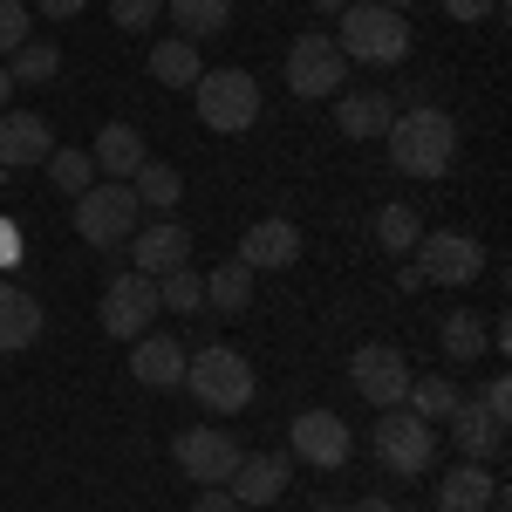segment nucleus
I'll return each mask as SVG.
<instances>
[{"label": "nucleus", "mask_w": 512, "mask_h": 512, "mask_svg": "<svg viewBox=\"0 0 512 512\" xmlns=\"http://www.w3.org/2000/svg\"><path fill=\"white\" fill-rule=\"evenodd\" d=\"M158 301L171 315H198V308H205V280H198L192 267H171V274H158Z\"/></svg>", "instance_id": "nucleus-31"}, {"label": "nucleus", "mask_w": 512, "mask_h": 512, "mask_svg": "<svg viewBox=\"0 0 512 512\" xmlns=\"http://www.w3.org/2000/svg\"><path fill=\"white\" fill-rule=\"evenodd\" d=\"M315 7H321V14H342V7H349V0H315Z\"/></svg>", "instance_id": "nucleus-40"}, {"label": "nucleus", "mask_w": 512, "mask_h": 512, "mask_svg": "<svg viewBox=\"0 0 512 512\" xmlns=\"http://www.w3.org/2000/svg\"><path fill=\"white\" fill-rule=\"evenodd\" d=\"M287 444H294V458H308V465H321V472H342L355 451L349 424L335 417V410H301L294 424H287Z\"/></svg>", "instance_id": "nucleus-11"}, {"label": "nucleus", "mask_w": 512, "mask_h": 512, "mask_svg": "<svg viewBox=\"0 0 512 512\" xmlns=\"http://www.w3.org/2000/svg\"><path fill=\"white\" fill-rule=\"evenodd\" d=\"M437 349H444V362H458V369L478 362V355L492 349V342H485V321L465 315V308H458V315H444V321H437Z\"/></svg>", "instance_id": "nucleus-25"}, {"label": "nucleus", "mask_w": 512, "mask_h": 512, "mask_svg": "<svg viewBox=\"0 0 512 512\" xmlns=\"http://www.w3.org/2000/svg\"><path fill=\"white\" fill-rule=\"evenodd\" d=\"M472 403L485 410V417H492V424H499V431H506V417H512V390H506V376H492V383H485Z\"/></svg>", "instance_id": "nucleus-35"}, {"label": "nucleus", "mask_w": 512, "mask_h": 512, "mask_svg": "<svg viewBox=\"0 0 512 512\" xmlns=\"http://www.w3.org/2000/svg\"><path fill=\"white\" fill-rule=\"evenodd\" d=\"M444 424H451V444H458V458H472V465H485V458L506 444V431H499V424L478 410L472 396H458V410H451Z\"/></svg>", "instance_id": "nucleus-19"}, {"label": "nucleus", "mask_w": 512, "mask_h": 512, "mask_svg": "<svg viewBox=\"0 0 512 512\" xmlns=\"http://www.w3.org/2000/svg\"><path fill=\"white\" fill-rule=\"evenodd\" d=\"M164 301H158V280L151 274H117L110 287H103V328L117 335V342H137L144 328H151V315H158Z\"/></svg>", "instance_id": "nucleus-9"}, {"label": "nucleus", "mask_w": 512, "mask_h": 512, "mask_svg": "<svg viewBox=\"0 0 512 512\" xmlns=\"http://www.w3.org/2000/svg\"><path fill=\"white\" fill-rule=\"evenodd\" d=\"M171 458H178V472L198 478V485H226L233 478V465L246 458L239 451L233 431H212V424H198V431H185L178 444H171Z\"/></svg>", "instance_id": "nucleus-10"}, {"label": "nucleus", "mask_w": 512, "mask_h": 512, "mask_svg": "<svg viewBox=\"0 0 512 512\" xmlns=\"http://www.w3.org/2000/svg\"><path fill=\"white\" fill-rule=\"evenodd\" d=\"M130 376H137L144 390H178V383H185V349H178L171 335H137Z\"/></svg>", "instance_id": "nucleus-17"}, {"label": "nucleus", "mask_w": 512, "mask_h": 512, "mask_svg": "<svg viewBox=\"0 0 512 512\" xmlns=\"http://www.w3.org/2000/svg\"><path fill=\"white\" fill-rule=\"evenodd\" d=\"M130 192H137V205H178V192H185V178L171 171V164H137V178H130Z\"/></svg>", "instance_id": "nucleus-29"}, {"label": "nucleus", "mask_w": 512, "mask_h": 512, "mask_svg": "<svg viewBox=\"0 0 512 512\" xmlns=\"http://www.w3.org/2000/svg\"><path fill=\"white\" fill-rule=\"evenodd\" d=\"M192 96H198V123L219 130V137H239V130L260 123V82L246 69H205L192 82Z\"/></svg>", "instance_id": "nucleus-5"}, {"label": "nucleus", "mask_w": 512, "mask_h": 512, "mask_svg": "<svg viewBox=\"0 0 512 512\" xmlns=\"http://www.w3.org/2000/svg\"><path fill=\"white\" fill-rule=\"evenodd\" d=\"M7 96H14V82H7V69H0V110H7Z\"/></svg>", "instance_id": "nucleus-41"}, {"label": "nucleus", "mask_w": 512, "mask_h": 512, "mask_svg": "<svg viewBox=\"0 0 512 512\" xmlns=\"http://www.w3.org/2000/svg\"><path fill=\"white\" fill-rule=\"evenodd\" d=\"M239 260H246V267H267V274L294 267V260H301V226H294V219H260V226H246Z\"/></svg>", "instance_id": "nucleus-16"}, {"label": "nucleus", "mask_w": 512, "mask_h": 512, "mask_svg": "<svg viewBox=\"0 0 512 512\" xmlns=\"http://www.w3.org/2000/svg\"><path fill=\"white\" fill-rule=\"evenodd\" d=\"M349 82V55L335 48V35H301L287 48V89L308 103V96H342Z\"/></svg>", "instance_id": "nucleus-7"}, {"label": "nucleus", "mask_w": 512, "mask_h": 512, "mask_svg": "<svg viewBox=\"0 0 512 512\" xmlns=\"http://www.w3.org/2000/svg\"><path fill=\"white\" fill-rule=\"evenodd\" d=\"M55 76H62V48L55 41H21L14 62H7V82H28V89L35 82H55Z\"/></svg>", "instance_id": "nucleus-27"}, {"label": "nucleus", "mask_w": 512, "mask_h": 512, "mask_svg": "<svg viewBox=\"0 0 512 512\" xmlns=\"http://www.w3.org/2000/svg\"><path fill=\"white\" fill-rule=\"evenodd\" d=\"M458 158V123L444 110H396L390 123V164L403 178H444Z\"/></svg>", "instance_id": "nucleus-1"}, {"label": "nucleus", "mask_w": 512, "mask_h": 512, "mask_svg": "<svg viewBox=\"0 0 512 512\" xmlns=\"http://www.w3.org/2000/svg\"><path fill=\"white\" fill-rule=\"evenodd\" d=\"M164 14V0H110V21H117L123 35H151Z\"/></svg>", "instance_id": "nucleus-33"}, {"label": "nucleus", "mask_w": 512, "mask_h": 512, "mask_svg": "<svg viewBox=\"0 0 512 512\" xmlns=\"http://www.w3.org/2000/svg\"><path fill=\"white\" fill-rule=\"evenodd\" d=\"M478 267H485V246L472 233H424L417 239V280H437V287H472Z\"/></svg>", "instance_id": "nucleus-8"}, {"label": "nucleus", "mask_w": 512, "mask_h": 512, "mask_svg": "<svg viewBox=\"0 0 512 512\" xmlns=\"http://www.w3.org/2000/svg\"><path fill=\"white\" fill-rule=\"evenodd\" d=\"M28 41V7L21 0H0V55H14Z\"/></svg>", "instance_id": "nucleus-34"}, {"label": "nucleus", "mask_w": 512, "mask_h": 512, "mask_svg": "<svg viewBox=\"0 0 512 512\" xmlns=\"http://www.w3.org/2000/svg\"><path fill=\"white\" fill-rule=\"evenodd\" d=\"M376 7H396V14H403V7H410V0H376Z\"/></svg>", "instance_id": "nucleus-42"}, {"label": "nucleus", "mask_w": 512, "mask_h": 512, "mask_svg": "<svg viewBox=\"0 0 512 512\" xmlns=\"http://www.w3.org/2000/svg\"><path fill=\"white\" fill-rule=\"evenodd\" d=\"M376 239H383V253H410L417 246V205H383L376 212Z\"/></svg>", "instance_id": "nucleus-32"}, {"label": "nucleus", "mask_w": 512, "mask_h": 512, "mask_svg": "<svg viewBox=\"0 0 512 512\" xmlns=\"http://www.w3.org/2000/svg\"><path fill=\"white\" fill-rule=\"evenodd\" d=\"M48 178H55L69 198H82L89 185H96V158H89V151H62V144H55V151H48Z\"/></svg>", "instance_id": "nucleus-30"}, {"label": "nucleus", "mask_w": 512, "mask_h": 512, "mask_svg": "<svg viewBox=\"0 0 512 512\" xmlns=\"http://www.w3.org/2000/svg\"><path fill=\"white\" fill-rule=\"evenodd\" d=\"M89 158H96V171H110L117 185H130V178H137V164H144V137H137L130 123H103Z\"/></svg>", "instance_id": "nucleus-22"}, {"label": "nucleus", "mask_w": 512, "mask_h": 512, "mask_svg": "<svg viewBox=\"0 0 512 512\" xmlns=\"http://www.w3.org/2000/svg\"><path fill=\"white\" fill-rule=\"evenodd\" d=\"M349 512H396L390 499H362V506H349Z\"/></svg>", "instance_id": "nucleus-39"}, {"label": "nucleus", "mask_w": 512, "mask_h": 512, "mask_svg": "<svg viewBox=\"0 0 512 512\" xmlns=\"http://www.w3.org/2000/svg\"><path fill=\"white\" fill-rule=\"evenodd\" d=\"M349 376H355V390L369 396L376 410H396L403 396H410V362L390 349V342H362L349 362Z\"/></svg>", "instance_id": "nucleus-12"}, {"label": "nucleus", "mask_w": 512, "mask_h": 512, "mask_svg": "<svg viewBox=\"0 0 512 512\" xmlns=\"http://www.w3.org/2000/svg\"><path fill=\"white\" fill-rule=\"evenodd\" d=\"M130 260H137V274H171V267H185L192 260V233L178 226V219H158V226H144V233H130Z\"/></svg>", "instance_id": "nucleus-14"}, {"label": "nucleus", "mask_w": 512, "mask_h": 512, "mask_svg": "<svg viewBox=\"0 0 512 512\" xmlns=\"http://www.w3.org/2000/svg\"><path fill=\"white\" fill-rule=\"evenodd\" d=\"M492 492H499V478L465 458L458 472L437 478V512H485V506H492Z\"/></svg>", "instance_id": "nucleus-20"}, {"label": "nucleus", "mask_w": 512, "mask_h": 512, "mask_svg": "<svg viewBox=\"0 0 512 512\" xmlns=\"http://www.w3.org/2000/svg\"><path fill=\"white\" fill-rule=\"evenodd\" d=\"M55 151V130L35 110H0V171H28V164H48Z\"/></svg>", "instance_id": "nucleus-13"}, {"label": "nucleus", "mask_w": 512, "mask_h": 512, "mask_svg": "<svg viewBox=\"0 0 512 512\" xmlns=\"http://www.w3.org/2000/svg\"><path fill=\"white\" fill-rule=\"evenodd\" d=\"M185 390L205 403V410H219V417H239L246 403H253V362L239 349H226V342H212V349L185 355Z\"/></svg>", "instance_id": "nucleus-2"}, {"label": "nucleus", "mask_w": 512, "mask_h": 512, "mask_svg": "<svg viewBox=\"0 0 512 512\" xmlns=\"http://www.w3.org/2000/svg\"><path fill=\"white\" fill-rule=\"evenodd\" d=\"M335 123H342V137H390L396 103L383 96V89H362V96H335Z\"/></svg>", "instance_id": "nucleus-21"}, {"label": "nucleus", "mask_w": 512, "mask_h": 512, "mask_svg": "<svg viewBox=\"0 0 512 512\" xmlns=\"http://www.w3.org/2000/svg\"><path fill=\"white\" fill-rule=\"evenodd\" d=\"M369 451H376V465L390 478H424L437 465V431L417 417V410H383L376 417V431H369Z\"/></svg>", "instance_id": "nucleus-4"}, {"label": "nucleus", "mask_w": 512, "mask_h": 512, "mask_svg": "<svg viewBox=\"0 0 512 512\" xmlns=\"http://www.w3.org/2000/svg\"><path fill=\"white\" fill-rule=\"evenodd\" d=\"M444 14L451 21H485V14H499V0H444Z\"/></svg>", "instance_id": "nucleus-37"}, {"label": "nucleus", "mask_w": 512, "mask_h": 512, "mask_svg": "<svg viewBox=\"0 0 512 512\" xmlns=\"http://www.w3.org/2000/svg\"><path fill=\"white\" fill-rule=\"evenodd\" d=\"M308 512H342V506H328V499H321V506H308Z\"/></svg>", "instance_id": "nucleus-43"}, {"label": "nucleus", "mask_w": 512, "mask_h": 512, "mask_svg": "<svg viewBox=\"0 0 512 512\" xmlns=\"http://www.w3.org/2000/svg\"><path fill=\"white\" fill-rule=\"evenodd\" d=\"M246 301H253V267H246V260H226V267L205 274V308H219V315H246Z\"/></svg>", "instance_id": "nucleus-24"}, {"label": "nucleus", "mask_w": 512, "mask_h": 512, "mask_svg": "<svg viewBox=\"0 0 512 512\" xmlns=\"http://www.w3.org/2000/svg\"><path fill=\"white\" fill-rule=\"evenodd\" d=\"M458 396H465V390H458L451 376H424V383H410V396H403V403H410L424 424H444V417L458 410Z\"/></svg>", "instance_id": "nucleus-28"}, {"label": "nucleus", "mask_w": 512, "mask_h": 512, "mask_svg": "<svg viewBox=\"0 0 512 512\" xmlns=\"http://www.w3.org/2000/svg\"><path fill=\"white\" fill-rule=\"evenodd\" d=\"M137 219H144V205H137V192L130 185H89V192L76 198V233L96 246V253H110V246H123V239L137 233Z\"/></svg>", "instance_id": "nucleus-6"}, {"label": "nucleus", "mask_w": 512, "mask_h": 512, "mask_svg": "<svg viewBox=\"0 0 512 512\" xmlns=\"http://www.w3.org/2000/svg\"><path fill=\"white\" fill-rule=\"evenodd\" d=\"M287 478H294V458L267 451V458H239L233 478H226V492H233L239 506H274L280 492H287Z\"/></svg>", "instance_id": "nucleus-15"}, {"label": "nucleus", "mask_w": 512, "mask_h": 512, "mask_svg": "<svg viewBox=\"0 0 512 512\" xmlns=\"http://www.w3.org/2000/svg\"><path fill=\"white\" fill-rule=\"evenodd\" d=\"M35 14H48V21H76L82 0H35Z\"/></svg>", "instance_id": "nucleus-38"}, {"label": "nucleus", "mask_w": 512, "mask_h": 512, "mask_svg": "<svg viewBox=\"0 0 512 512\" xmlns=\"http://www.w3.org/2000/svg\"><path fill=\"white\" fill-rule=\"evenodd\" d=\"M192 512H239V499H233V492H226V485H198Z\"/></svg>", "instance_id": "nucleus-36"}, {"label": "nucleus", "mask_w": 512, "mask_h": 512, "mask_svg": "<svg viewBox=\"0 0 512 512\" xmlns=\"http://www.w3.org/2000/svg\"><path fill=\"white\" fill-rule=\"evenodd\" d=\"M164 14L178 21V41H212L233 28V0H164Z\"/></svg>", "instance_id": "nucleus-23"}, {"label": "nucleus", "mask_w": 512, "mask_h": 512, "mask_svg": "<svg viewBox=\"0 0 512 512\" xmlns=\"http://www.w3.org/2000/svg\"><path fill=\"white\" fill-rule=\"evenodd\" d=\"M151 76L164 82V89H192L198 76H205V69H198V41H158V48H151Z\"/></svg>", "instance_id": "nucleus-26"}, {"label": "nucleus", "mask_w": 512, "mask_h": 512, "mask_svg": "<svg viewBox=\"0 0 512 512\" xmlns=\"http://www.w3.org/2000/svg\"><path fill=\"white\" fill-rule=\"evenodd\" d=\"M41 328H48L41 301H35V294H21L14 280H0V355H21L28 342H41Z\"/></svg>", "instance_id": "nucleus-18"}, {"label": "nucleus", "mask_w": 512, "mask_h": 512, "mask_svg": "<svg viewBox=\"0 0 512 512\" xmlns=\"http://www.w3.org/2000/svg\"><path fill=\"white\" fill-rule=\"evenodd\" d=\"M335 48L349 55V62H376V69H390L410 55V21L396 14V7H376V0H349L342 7V35Z\"/></svg>", "instance_id": "nucleus-3"}]
</instances>
